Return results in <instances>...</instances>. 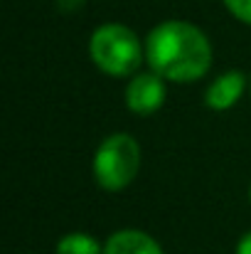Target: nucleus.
I'll list each match as a JSON object with an SVG mask.
<instances>
[{
	"instance_id": "obj_1",
	"label": "nucleus",
	"mask_w": 251,
	"mask_h": 254,
	"mask_svg": "<svg viewBox=\"0 0 251 254\" xmlns=\"http://www.w3.org/2000/svg\"><path fill=\"white\" fill-rule=\"evenodd\" d=\"M146 55L155 74L172 82H195L209 72L212 47L204 32L182 20H167L151 30Z\"/></svg>"
},
{
	"instance_id": "obj_2",
	"label": "nucleus",
	"mask_w": 251,
	"mask_h": 254,
	"mask_svg": "<svg viewBox=\"0 0 251 254\" xmlns=\"http://www.w3.org/2000/svg\"><path fill=\"white\" fill-rule=\"evenodd\" d=\"M91 60L99 69H103L111 77H128L141 67L143 52L141 42L133 30L126 25H101L89 42Z\"/></svg>"
},
{
	"instance_id": "obj_3",
	"label": "nucleus",
	"mask_w": 251,
	"mask_h": 254,
	"mask_svg": "<svg viewBox=\"0 0 251 254\" xmlns=\"http://www.w3.org/2000/svg\"><path fill=\"white\" fill-rule=\"evenodd\" d=\"M141 168V146L128 133L108 136L94 156V178L103 190H123Z\"/></svg>"
},
{
	"instance_id": "obj_4",
	"label": "nucleus",
	"mask_w": 251,
	"mask_h": 254,
	"mask_svg": "<svg viewBox=\"0 0 251 254\" xmlns=\"http://www.w3.org/2000/svg\"><path fill=\"white\" fill-rule=\"evenodd\" d=\"M165 101V84L160 74H136L126 89V104L138 116L155 114Z\"/></svg>"
},
{
	"instance_id": "obj_5",
	"label": "nucleus",
	"mask_w": 251,
	"mask_h": 254,
	"mask_svg": "<svg viewBox=\"0 0 251 254\" xmlns=\"http://www.w3.org/2000/svg\"><path fill=\"white\" fill-rule=\"evenodd\" d=\"M244 74L242 72H224L219 79H214L207 94H204V101L209 109L214 111H224L229 106H234L239 101V96L244 94Z\"/></svg>"
},
{
	"instance_id": "obj_6",
	"label": "nucleus",
	"mask_w": 251,
	"mask_h": 254,
	"mask_svg": "<svg viewBox=\"0 0 251 254\" xmlns=\"http://www.w3.org/2000/svg\"><path fill=\"white\" fill-rule=\"evenodd\" d=\"M103 254H163V250L151 235L138 230H123L106 242Z\"/></svg>"
},
{
	"instance_id": "obj_7",
	"label": "nucleus",
	"mask_w": 251,
	"mask_h": 254,
	"mask_svg": "<svg viewBox=\"0 0 251 254\" xmlns=\"http://www.w3.org/2000/svg\"><path fill=\"white\" fill-rule=\"evenodd\" d=\"M57 254H103V250L94 237H89L84 232H72L59 240Z\"/></svg>"
},
{
	"instance_id": "obj_8",
	"label": "nucleus",
	"mask_w": 251,
	"mask_h": 254,
	"mask_svg": "<svg viewBox=\"0 0 251 254\" xmlns=\"http://www.w3.org/2000/svg\"><path fill=\"white\" fill-rule=\"evenodd\" d=\"M224 5L234 17H239L242 22L251 25V0H224Z\"/></svg>"
},
{
	"instance_id": "obj_9",
	"label": "nucleus",
	"mask_w": 251,
	"mask_h": 254,
	"mask_svg": "<svg viewBox=\"0 0 251 254\" xmlns=\"http://www.w3.org/2000/svg\"><path fill=\"white\" fill-rule=\"evenodd\" d=\"M237 254H251V232H247V235L239 240V245H237Z\"/></svg>"
},
{
	"instance_id": "obj_10",
	"label": "nucleus",
	"mask_w": 251,
	"mask_h": 254,
	"mask_svg": "<svg viewBox=\"0 0 251 254\" xmlns=\"http://www.w3.org/2000/svg\"><path fill=\"white\" fill-rule=\"evenodd\" d=\"M84 0H59V5L62 7H77V5H82Z\"/></svg>"
},
{
	"instance_id": "obj_11",
	"label": "nucleus",
	"mask_w": 251,
	"mask_h": 254,
	"mask_svg": "<svg viewBox=\"0 0 251 254\" xmlns=\"http://www.w3.org/2000/svg\"><path fill=\"white\" fill-rule=\"evenodd\" d=\"M249 195H251V192H249Z\"/></svg>"
}]
</instances>
